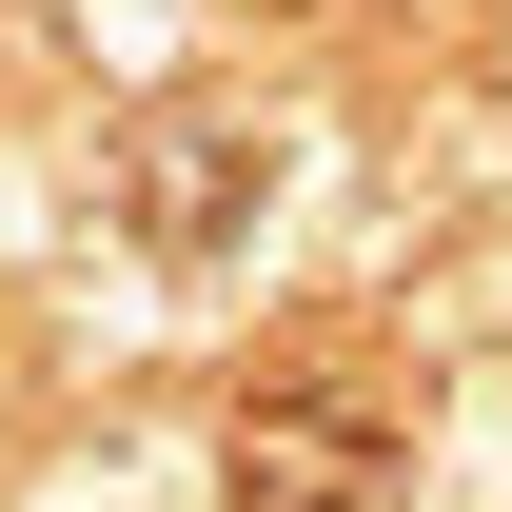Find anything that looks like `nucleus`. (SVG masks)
I'll return each instance as SVG.
<instances>
[{
	"mask_svg": "<svg viewBox=\"0 0 512 512\" xmlns=\"http://www.w3.org/2000/svg\"><path fill=\"white\" fill-rule=\"evenodd\" d=\"M394 453H414V394L375 375V355H276V375L237 394V512H375Z\"/></svg>",
	"mask_w": 512,
	"mask_h": 512,
	"instance_id": "f257e3e1",
	"label": "nucleus"
}]
</instances>
